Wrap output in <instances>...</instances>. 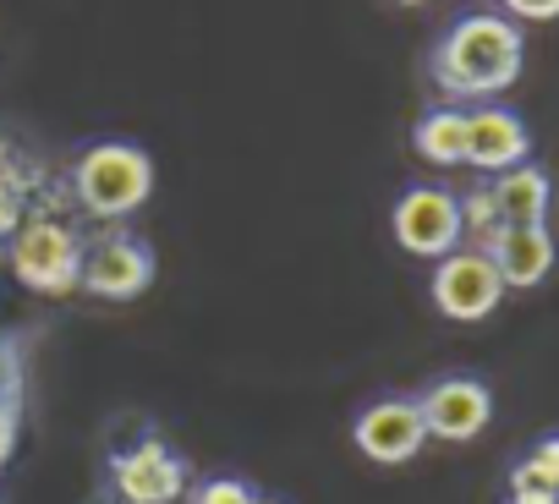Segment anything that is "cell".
<instances>
[{
  "label": "cell",
  "mask_w": 559,
  "mask_h": 504,
  "mask_svg": "<svg viewBox=\"0 0 559 504\" xmlns=\"http://www.w3.org/2000/svg\"><path fill=\"white\" fill-rule=\"evenodd\" d=\"M526 39L499 12H466L444 28V39L428 56V77L444 99H493L521 77Z\"/></svg>",
  "instance_id": "6da1fadb"
},
{
  "label": "cell",
  "mask_w": 559,
  "mask_h": 504,
  "mask_svg": "<svg viewBox=\"0 0 559 504\" xmlns=\"http://www.w3.org/2000/svg\"><path fill=\"white\" fill-rule=\"evenodd\" d=\"M7 264L17 275V286L39 291V297H67L78 291V269H83V236L67 214H28L12 241H7Z\"/></svg>",
  "instance_id": "3957f363"
},
{
  "label": "cell",
  "mask_w": 559,
  "mask_h": 504,
  "mask_svg": "<svg viewBox=\"0 0 559 504\" xmlns=\"http://www.w3.org/2000/svg\"><path fill=\"white\" fill-rule=\"evenodd\" d=\"M187 504H252V488L241 477H203L187 488Z\"/></svg>",
  "instance_id": "2e32d148"
},
{
  "label": "cell",
  "mask_w": 559,
  "mask_h": 504,
  "mask_svg": "<svg viewBox=\"0 0 559 504\" xmlns=\"http://www.w3.org/2000/svg\"><path fill=\"white\" fill-rule=\"evenodd\" d=\"M39 192H45V165L0 137V241H12V230L28 214H39Z\"/></svg>",
  "instance_id": "4fadbf2b"
},
{
  "label": "cell",
  "mask_w": 559,
  "mask_h": 504,
  "mask_svg": "<svg viewBox=\"0 0 559 504\" xmlns=\"http://www.w3.org/2000/svg\"><path fill=\"white\" fill-rule=\"evenodd\" d=\"M504 302V280L483 247H455L450 259L433 264V308L450 324H477Z\"/></svg>",
  "instance_id": "8992f818"
},
{
  "label": "cell",
  "mask_w": 559,
  "mask_h": 504,
  "mask_svg": "<svg viewBox=\"0 0 559 504\" xmlns=\"http://www.w3.org/2000/svg\"><path fill=\"white\" fill-rule=\"evenodd\" d=\"M499 7L521 23H554L559 17V0H499Z\"/></svg>",
  "instance_id": "ac0fdd59"
},
{
  "label": "cell",
  "mask_w": 559,
  "mask_h": 504,
  "mask_svg": "<svg viewBox=\"0 0 559 504\" xmlns=\"http://www.w3.org/2000/svg\"><path fill=\"white\" fill-rule=\"evenodd\" d=\"M483 252L493 259L504 291H532V286H543L554 275V236H548V225H510Z\"/></svg>",
  "instance_id": "8fae6325"
},
{
  "label": "cell",
  "mask_w": 559,
  "mask_h": 504,
  "mask_svg": "<svg viewBox=\"0 0 559 504\" xmlns=\"http://www.w3.org/2000/svg\"><path fill=\"white\" fill-rule=\"evenodd\" d=\"M526 154H532V132L515 110H504V105L466 110V165L472 170L504 176V170L526 165Z\"/></svg>",
  "instance_id": "30bf717a"
},
{
  "label": "cell",
  "mask_w": 559,
  "mask_h": 504,
  "mask_svg": "<svg viewBox=\"0 0 559 504\" xmlns=\"http://www.w3.org/2000/svg\"><path fill=\"white\" fill-rule=\"evenodd\" d=\"M352 444H357L368 460H379V466H406V460H417V449L428 444L423 406H417L412 395H384V400L362 406L357 422H352Z\"/></svg>",
  "instance_id": "ba28073f"
},
{
  "label": "cell",
  "mask_w": 559,
  "mask_h": 504,
  "mask_svg": "<svg viewBox=\"0 0 559 504\" xmlns=\"http://www.w3.org/2000/svg\"><path fill=\"white\" fill-rule=\"evenodd\" d=\"M395 7H428V0H395Z\"/></svg>",
  "instance_id": "d6986e66"
},
{
  "label": "cell",
  "mask_w": 559,
  "mask_h": 504,
  "mask_svg": "<svg viewBox=\"0 0 559 504\" xmlns=\"http://www.w3.org/2000/svg\"><path fill=\"white\" fill-rule=\"evenodd\" d=\"M154 192V159L138 148V143H94L83 148V159L72 165V208L99 219V225H116L127 214H138Z\"/></svg>",
  "instance_id": "7a4b0ae2"
},
{
  "label": "cell",
  "mask_w": 559,
  "mask_h": 504,
  "mask_svg": "<svg viewBox=\"0 0 559 504\" xmlns=\"http://www.w3.org/2000/svg\"><path fill=\"white\" fill-rule=\"evenodd\" d=\"M412 148H417V159H428L439 170L466 165V110H455V105L423 110L417 127H412Z\"/></svg>",
  "instance_id": "5bb4252c"
},
{
  "label": "cell",
  "mask_w": 559,
  "mask_h": 504,
  "mask_svg": "<svg viewBox=\"0 0 559 504\" xmlns=\"http://www.w3.org/2000/svg\"><path fill=\"white\" fill-rule=\"evenodd\" d=\"M23 428V346L0 329V471H7Z\"/></svg>",
  "instance_id": "9a60e30c"
},
{
  "label": "cell",
  "mask_w": 559,
  "mask_h": 504,
  "mask_svg": "<svg viewBox=\"0 0 559 504\" xmlns=\"http://www.w3.org/2000/svg\"><path fill=\"white\" fill-rule=\"evenodd\" d=\"M390 230H395V241L412 252V259H428V264L450 259L455 247H466L461 192H450V187H406L395 197Z\"/></svg>",
  "instance_id": "5b68a950"
},
{
  "label": "cell",
  "mask_w": 559,
  "mask_h": 504,
  "mask_svg": "<svg viewBox=\"0 0 559 504\" xmlns=\"http://www.w3.org/2000/svg\"><path fill=\"white\" fill-rule=\"evenodd\" d=\"M417 406H423L428 439H444V444H472L488 428V417H493V395L472 373H450V379L428 384L417 395Z\"/></svg>",
  "instance_id": "9c48e42d"
},
{
  "label": "cell",
  "mask_w": 559,
  "mask_h": 504,
  "mask_svg": "<svg viewBox=\"0 0 559 504\" xmlns=\"http://www.w3.org/2000/svg\"><path fill=\"white\" fill-rule=\"evenodd\" d=\"M537 482H548V488H559V433H548V439H537L532 449H526V460H521Z\"/></svg>",
  "instance_id": "e0dca14e"
},
{
  "label": "cell",
  "mask_w": 559,
  "mask_h": 504,
  "mask_svg": "<svg viewBox=\"0 0 559 504\" xmlns=\"http://www.w3.org/2000/svg\"><path fill=\"white\" fill-rule=\"evenodd\" d=\"M187 477H192L187 460L154 433L110 460V493L121 504H181L187 499Z\"/></svg>",
  "instance_id": "52a82bcc"
},
{
  "label": "cell",
  "mask_w": 559,
  "mask_h": 504,
  "mask_svg": "<svg viewBox=\"0 0 559 504\" xmlns=\"http://www.w3.org/2000/svg\"><path fill=\"white\" fill-rule=\"evenodd\" d=\"M488 203H493L499 230H510V225H548L554 181L537 165H515V170H504V176L488 181Z\"/></svg>",
  "instance_id": "7c38bea8"
},
{
  "label": "cell",
  "mask_w": 559,
  "mask_h": 504,
  "mask_svg": "<svg viewBox=\"0 0 559 504\" xmlns=\"http://www.w3.org/2000/svg\"><path fill=\"white\" fill-rule=\"evenodd\" d=\"M252 504H280V499H263V493H252Z\"/></svg>",
  "instance_id": "ffe728a7"
},
{
  "label": "cell",
  "mask_w": 559,
  "mask_h": 504,
  "mask_svg": "<svg viewBox=\"0 0 559 504\" xmlns=\"http://www.w3.org/2000/svg\"><path fill=\"white\" fill-rule=\"evenodd\" d=\"M159 275L154 247L132 230H99L83 236V269H78V291L94 302H138Z\"/></svg>",
  "instance_id": "277c9868"
}]
</instances>
